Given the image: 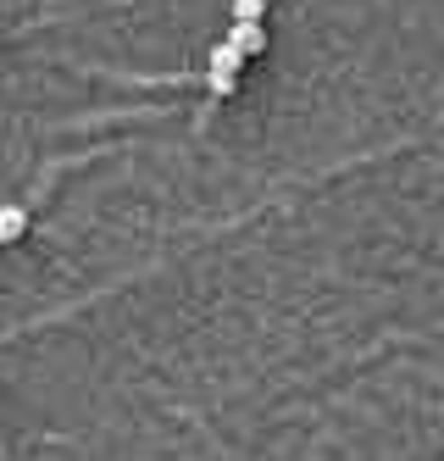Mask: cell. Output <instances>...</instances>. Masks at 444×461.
<instances>
[{
	"instance_id": "6da1fadb",
	"label": "cell",
	"mask_w": 444,
	"mask_h": 461,
	"mask_svg": "<svg viewBox=\"0 0 444 461\" xmlns=\"http://www.w3.org/2000/svg\"><path fill=\"white\" fill-rule=\"evenodd\" d=\"M239 61H245V50H233L228 40L212 45V61H206V89L217 95V101H228L233 84H239Z\"/></svg>"
},
{
	"instance_id": "3957f363",
	"label": "cell",
	"mask_w": 444,
	"mask_h": 461,
	"mask_svg": "<svg viewBox=\"0 0 444 461\" xmlns=\"http://www.w3.org/2000/svg\"><path fill=\"white\" fill-rule=\"evenodd\" d=\"M28 234V212L23 206H0V245H17Z\"/></svg>"
},
{
	"instance_id": "277c9868",
	"label": "cell",
	"mask_w": 444,
	"mask_h": 461,
	"mask_svg": "<svg viewBox=\"0 0 444 461\" xmlns=\"http://www.w3.org/2000/svg\"><path fill=\"white\" fill-rule=\"evenodd\" d=\"M267 0H233V23H261Z\"/></svg>"
},
{
	"instance_id": "7a4b0ae2",
	"label": "cell",
	"mask_w": 444,
	"mask_h": 461,
	"mask_svg": "<svg viewBox=\"0 0 444 461\" xmlns=\"http://www.w3.org/2000/svg\"><path fill=\"white\" fill-rule=\"evenodd\" d=\"M228 45L245 50V56H261V50H267V28H261V23H233V28H228Z\"/></svg>"
}]
</instances>
